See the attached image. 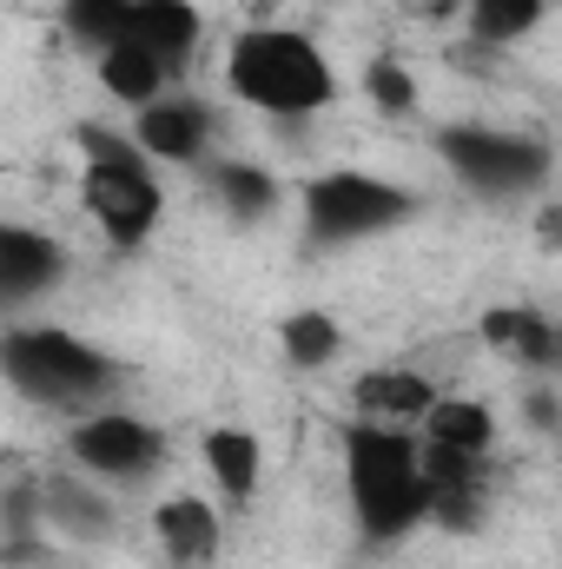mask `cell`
I'll return each instance as SVG.
<instances>
[{
  "instance_id": "obj_3",
  "label": "cell",
  "mask_w": 562,
  "mask_h": 569,
  "mask_svg": "<svg viewBox=\"0 0 562 569\" xmlns=\"http://www.w3.org/2000/svg\"><path fill=\"white\" fill-rule=\"evenodd\" d=\"M0 365L13 378V391H27L40 405H87V398H100L113 385V365L93 345H80L73 331H47V325L7 331Z\"/></svg>"
},
{
  "instance_id": "obj_10",
  "label": "cell",
  "mask_w": 562,
  "mask_h": 569,
  "mask_svg": "<svg viewBox=\"0 0 562 569\" xmlns=\"http://www.w3.org/2000/svg\"><path fill=\"white\" fill-rule=\"evenodd\" d=\"M483 345H496L503 358H523L536 371H556L562 325H550L543 311H523V305H496V311H483Z\"/></svg>"
},
{
  "instance_id": "obj_14",
  "label": "cell",
  "mask_w": 562,
  "mask_h": 569,
  "mask_svg": "<svg viewBox=\"0 0 562 569\" xmlns=\"http://www.w3.org/2000/svg\"><path fill=\"white\" fill-rule=\"evenodd\" d=\"M100 80H107V93H113V100H127L133 113H145L152 100H165V80H172V73H165V60H159V53H145L140 40L127 33L120 47H107V53H100Z\"/></svg>"
},
{
  "instance_id": "obj_15",
  "label": "cell",
  "mask_w": 562,
  "mask_h": 569,
  "mask_svg": "<svg viewBox=\"0 0 562 569\" xmlns=\"http://www.w3.org/2000/svg\"><path fill=\"white\" fill-rule=\"evenodd\" d=\"M259 463H265V450H259L252 430H239V425L205 430V470H212V483L225 490V503H245V497H252Z\"/></svg>"
},
{
  "instance_id": "obj_17",
  "label": "cell",
  "mask_w": 562,
  "mask_h": 569,
  "mask_svg": "<svg viewBox=\"0 0 562 569\" xmlns=\"http://www.w3.org/2000/svg\"><path fill=\"white\" fill-rule=\"evenodd\" d=\"M358 405L371 411V418H430V405H436V391H430V378L418 371H364L358 378Z\"/></svg>"
},
{
  "instance_id": "obj_9",
  "label": "cell",
  "mask_w": 562,
  "mask_h": 569,
  "mask_svg": "<svg viewBox=\"0 0 562 569\" xmlns=\"http://www.w3.org/2000/svg\"><path fill=\"white\" fill-rule=\"evenodd\" d=\"M205 133H212V120L192 100H152L140 113V127H133V146L159 166H192L205 152Z\"/></svg>"
},
{
  "instance_id": "obj_18",
  "label": "cell",
  "mask_w": 562,
  "mask_h": 569,
  "mask_svg": "<svg viewBox=\"0 0 562 569\" xmlns=\"http://www.w3.org/2000/svg\"><path fill=\"white\" fill-rule=\"evenodd\" d=\"M212 192L225 199L232 219H265V212L279 206V179L259 172V166H245V159H219V166H212Z\"/></svg>"
},
{
  "instance_id": "obj_24",
  "label": "cell",
  "mask_w": 562,
  "mask_h": 569,
  "mask_svg": "<svg viewBox=\"0 0 562 569\" xmlns=\"http://www.w3.org/2000/svg\"><path fill=\"white\" fill-rule=\"evenodd\" d=\"M550 239H556V246H562V219H550Z\"/></svg>"
},
{
  "instance_id": "obj_16",
  "label": "cell",
  "mask_w": 562,
  "mask_h": 569,
  "mask_svg": "<svg viewBox=\"0 0 562 569\" xmlns=\"http://www.w3.org/2000/svg\"><path fill=\"white\" fill-rule=\"evenodd\" d=\"M423 443H443V450L483 457V450L496 443V418H490L476 398H436L430 418H423Z\"/></svg>"
},
{
  "instance_id": "obj_20",
  "label": "cell",
  "mask_w": 562,
  "mask_h": 569,
  "mask_svg": "<svg viewBox=\"0 0 562 569\" xmlns=\"http://www.w3.org/2000/svg\"><path fill=\"white\" fill-rule=\"evenodd\" d=\"M279 345L298 371H318V365H331V358L344 351V331H338L331 311H291L279 325Z\"/></svg>"
},
{
  "instance_id": "obj_1",
  "label": "cell",
  "mask_w": 562,
  "mask_h": 569,
  "mask_svg": "<svg viewBox=\"0 0 562 569\" xmlns=\"http://www.w3.org/2000/svg\"><path fill=\"white\" fill-rule=\"evenodd\" d=\"M344 490L358 510V530L371 543H398L430 517V477L423 443L391 425H358L344 437Z\"/></svg>"
},
{
  "instance_id": "obj_8",
  "label": "cell",
  "mask_w": 562,
  "mask_h": 569,
  "mask_svg": "<svg viewBox=\"0 0 562 569\" xmlns=\"http://www.w3.org/2000/svg\"><path fill=\"white\" fill-rule=\"evenodd\" d=\"M152 530H159V550L179 569H205L225 543V523H219V510L205 497H165L152 510Z\"/></svg>"
},
{
  "instance_id": "obj_6",
  "label": "cell",
  "mask_w": 562,
  "mask_h": 569,
  "mask_svg": "<svg viewBox=\"0 0 562 569\" xmlns=\"http://www.w3.org/2000/svg\"><path fill=\"white\" fill-rule=\"evenodd\" d=\"M436 152L470 192H490V199H516L550 179V146L523 140V133H496V127H443Z\"/></svg>"
},
{
  "instance_id": "obj_25",
  "label": "cell",
  "mask_w": 562,
  "mask_h": 569,
  "mask_svg": "<svg viewBox=\"0 0 562 569\" xmlns=\"http://www.w3.org/2000/svg\"><path fill=\"white\" fill-rule=\"evenodd\" d=\"M556 371H562V351H556Z\"/></svg>"
},
{
  "instance_id": "obj_22",
  "label": "cell",
  "mask_w": 562,
  "mask_h": 569,
  "mask_svg": "<svg viewBox=\"0 0 562 569\" xmlns=\"http://www.w3.org/2000/svg\"><path fill=\"white\" fill-rule=\"evenodd\" d=\"M364 93H371L384 113H411V107H418V80H411L398 60H371V73H364Z\"/></svg>"
},
{
  "instance_id": "obj_23",
  "label": "cell",
  "mask_w": 562,
  "mask_h": 569,
  "mask_svg": "<svg viewBox=\"0 0 562 569\" xmlns=\"http://www.w3.org/2000/svg\"><path fill=\"white\" fill-rule=\"evenodd\" d=\"M523 418L536 430H562V411H556V398L550 391H536V398H523Z\"/></svg>"
},
{
  "instance_id": "obj_12",
  "label": "cell",
  "mask_w": 562,
  "mask_h": 569,
  "mask_svg": "<svg viewBox=\"0 0 562 569\" xmlns=\"http://www.w3.org/2000/svg\"><path fill=\"white\" fill-rule=\"evenodd\" d=\"M133 40L165 60V73H179L185 53L199 47V7L192 0H140L133 7Z\"/></svg>"
},
{
  "instance_id": "obj_2",
  "label": "cell",
  "mask_w": 562,
  "mask_h": 569,
  "mask_svg": "<svg viewBox=\"0 0 562 569\" xmlns=\"http://www.w3.org/2000/svg\"><path fill=\"white\" fill-rule=\"evenodd\" d=\"M225 80H232V93H239L245 107L284 113V120L318 113V107L338 93L331 60H324L304 33H284V27H252V33H239L232 53H225Z\"/></svg>"
},
{
  "instance_id": "obj_11",
  "label": "cell",
  "mask_w": 562,
  "mask_h": 569,
  "mask_svg": "<svg viewBox=\"0 0 562 569\" xmlns=\"http://www.w3.org/2000/svg\"><path fill=\"white\" fill-rule=\"evenodd\" d=\"M40 510H47V523H53L60 537H73V543H107V537H113V503H107L93 483H80V477H47Z\"/></svg>"
},
{
  "instance_id": "obj_5",
  "label": "cell",
  "mask_w": 562,
  "mask_h": 569,
  "mask_svg": "<svg viewBox=\"0 0 562 569\" xmlns=\"http://www.w3.org/2000/svg\"><path fill=\"white\" fill-rule=\"evenodd\" d=\"M411 212H418V199L391 179H371V172H324V179L304 186V226H311L318 246H351V239L398 232Z\"/></svg>"
},
{
  "instance_id": "obj_4",
  "label": "cell",
  "mask_w": 562,
  "mask_h": 569,
  "mask_svg": "<svg viewBox=\"0 0 562 569\" xmlns=\"http://www.w3.org/2000/svg\"><path fill=\"white\" fill-rule=\"evenodd\" d=\"M80 146H87L80 192H87L93 226L107 239H120V246H140L145 232H152V219H159V179L145 172V152L127 140H113V133H100V127H87Z\"/></svg>"
},
{
  "instance_id": "obj_13",
  "label": "cell",
  "mask_w": 562,
  "mask_h": 569,
  "mask_svg": "<svg viewBox=\"0 0 562 569\" xmlns=\"http://www.w3.org/2000/svg\"><path fill=\"white\" fill-rule=\"evenodd\" d=\"M60 246L53 239H40V232H27V226H7L0 232V291L20 305V298H33V291H47V284L60 279Z\"/></svg>"
},
{
  "instance_id": "obj_19",
  "label": "cell",
  "mask_w": 562,
  "mask_h": 569,
  "mask_svg": "<svg viewBox=\"0 0 562 569\" xmlns=\"http://www.w3.org/2000/svg\"><path fill=\"white\" fill-rule=\"evenodd\" d=\"M133 7L140 0H60V20H67L73 40H87L93 53H107V47H120L133 33Z\"/></svg>"
},
{
  "instance_id": "obj_21",
  "label": "cell",
  "mask_w": 562,
  "mask_h": 569,
  "mask_svg": "<svg viewBox=\"0 0 562 569\" xmlns=\"http://www.w3.org/2000/svg\"><path fill=\"white\" fill-rule=\"evenodd\" d=\"M543 20V0H470V27L476 40H523L530 27Z\"/></svg>"
},
{
  "instance_id": "obj_7",
  "label": "cell",
  "mask_w": 562,
  "mask_h": 569,
  "mask_svg": "<svg viewBox=\"0 0 562 569\" xmlns=\"http://www.w3.org/2000/svg\"><path fill=\"white\" fill-rule=\"evenodd\" d=\"M73 463L93 483H133V477H145L159 463V437L140 418H127V411H93L73 430Z\"/></svg>"
}]
</instances>
